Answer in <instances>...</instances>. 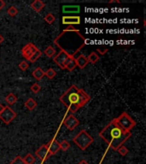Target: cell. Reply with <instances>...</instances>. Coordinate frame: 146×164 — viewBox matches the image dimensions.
Segmentation results:
<instances>
[{"label": "cell", "mask_w": 146, "mask_h": 164, "mask_svg": "<svg viewBox=\"0 0 146 164\" xmlns=\"http://www.w3.org/2000/svg\"><path fill=\"white\" fill-rule=\"evenodd\" d=\"M7 13L9 14V15L14 17V16H15L18 14V9H16L15 6H10L9 9H8V10H7Z\"/></svg>", "instance_id": "27"}, {"label": "cell", "mask_w": 146, "mask_h": 164, "mask_svg": "<svg viewBox=\"0 0 146 164\" xmlns=\"http://www.w3.org/2000/svg\"><path fill=\"white\" fill-rule=\"evenodd\" d=\"M78 164H89V163L87 162L86 160H81V161H80V162Z\"/></svg>", "instance_id": "35"}, {"label": "cell", "mask_w": 146, "mask_h": 164, "mask_svg": "<svg viewBox=\"0 0 146 164\" xmlns=\"http://www.w3.org/2000/svg\"><path fill=\"white\" fill-rule=\"evenodd\" d=\"M64 30H65V31H75V30H77V28H75L73 26L70 25V26H69L68 27H66Z\"/></svg>", "instance_id": "33"}, {"label": "cell", "mask_w": 146, "mask_h": 164, "mask_svg": "<svg viewBox=\"0 0 146 164\" xmlns=\"http://www.w3.org/2000/svg\"><path fill=\"white\" fill-rule=\"evenodd\" d=\"M73 143L81 150H86L94 141V138L86 131L81 130L73 138Z\"/></svg>", "instance_id": "4"}, {"label": "cell", "mask_w": 146, "mask_h": 164, "mask_svg": "<svg viewBox=\"0 0 146 164\" xmlns=\"http://www.w3.org/2000/svg\"><path fill=\"white\" fill-rule=\"evenodd\" d=\"M6 5V3H5L4 0H0V10L3 9L4 7H5Z\"/></svg>", "instance_id": "34"}, {"label": "cell", "mask_w": 146, "mask_h": 164, "mask_svg": "<svg viewBox=\"0 0 146 164\" xmlns=\"http://www.w3.org/2000/svg\"><path fill=\"white\" fill-rule=\"evenodd\" d=\"M56 74V71L53 68H49L46 72H45V76H46L50 80H52L53 78L55 77Z\"/></svg>", "instance_id": "25"}, {"label": "cell", "mask_w": 146, "mask_h": 164, "mask_svg": "<svg viewBox=\"0 0 146 164\" xmlns=\"http://www.w3.org/2000/svg\"><path fill=\"white\" fill-rule=\"evenodd\" d=\"M41 56H42V51L39 49V50H37L35 53H33V54H32V56H31V58L28 60V61H29L30 63H35L37 60L39 59Z\"/></svg>", "instance_id": "21"}, {"label": "cell", "mask_w": 146, "mask_h": 164, "mask_svg": "<svg viewBox=\"0 0 146 164\" xmlns=\"http://www.w3.org/2000/svg\"><path fill=\"white\" fill-rule=\"evenodd\" d=\"M35 157L31 154V153H28L26 155V156L23 158V161L26 164H33L35 162Z\"/></svg>", "instance_id": "20"}, {"label": "cell", "mask_w": 146, "mask_h": 164, "mask_svg": "<svg viewBox=\"0 0 146 164\" xmlns=\"http://www.w3.org/2000/svg\"><path fill=\"white\" fill-rule=\"evenodd\" d=\"M46 145L50 155H55L60 150V143L56 138L51 139L48 144H46Z\"/></svg>", "instance_id": "11"}, {"label": "cell", "mask_w": 146, "mask_h": 164, "mask_svg": "<svg viewBox=\"0 0 146 164\" xmlns=\"http://www.w3.org/2000/svg\"><path fill=\"white\" fill-rule=\"evenodd\" d=\"M31 91L33 92V93H38L39 91L41 90V87L39 86V84L38 83H33L32 86H31Z\"/></svg>", "instance_id": "29"}, {"label": "cell", "mask_w": 146, "mask_h": 164, "mask_svg": "<svg viewBox=\"0 0 146 164\" xmlns=\"http://www.w3.org/2000/svg\"><path fill=\"white\" fill-rule=\"evenodd\" d=\"M19 68L22 70V71H26L28 68V63L26 61H22L19 63Z\"/></svg>", "instance_id": "31"}, {"label": "cell", "mask_w": 146, "mask_h": 164, "mask_svg": "<svg viewBox=\"0 0 146 164\" xmlns=\"http://www.w3.org/2000/svg\"><path fill=\"white\" fill-rule=\"evenodd\" d=\"M4 40H5V38L0 34V44H1V43H3V41Z\"/></svg>", "instance_id": "36"}, {"label": "cell", "mask_w": 146, "mask_h": 164, "mask_svg": "<svg viewBox=\"0 0 146 164\" xmlns=\"http://www.w3.org/2000/svg\"><path fill=\"white\" fill-rule=\"evenodd\" d=\"M63 24L69 25V26L79 25V24H80V17L78 15H74V16L65 15L63 17Z\"/></svg>", "instance_id": "12"}, {"label": "cell", "mask_w": 146, "mask_h": 164, "mask_svg": "<svg viewBox=\"0 0 146 164\" xmlns=\"http://www.w3.org/2000/svg\"><path fill=\"white\" fill-rule=\"evenodd\" d=\"M99 56L97 54L95 51H92L91 54L87 56V60H88V63H91L92 64H95L99 60Z\"/></svg>", "instance_id": "19"}, {"label": "cell", "mask_w": 146, "mask_h": 164, "mask_svg": "<svg viewBox=\"0 0 146 164\" xmlns=\"http://www.w3.org/2000/svg\"><path fill=\"white\" fill-rule=\"evenodd\" d=\"M69 56L67 53H65L64 51H60L59 53L57 55H56L55 56H54V62H55V63L61 69H65V66H64V63H65V62L67 61V59L69 58Z\"/></svg>", "instance_id": "9"}, {"label": "cell", "mask_w": 146, "mask_h": 164, "mask_svg": "<svg viewBox=\"0 0 146 164\" xmlns=\"http://www.w3.org/2000/svg\"><path fill=\"white\" fill-rule=\"evenodd\" d=\"M45 21H46V22L48 23V24H52V23L56 21L55 16H54V15L51 13H48L46 15V16H45Z\"/></svg>", "instance_id": "26"}, {"label": "cell", "mask_w": 146, "mask_h": 164, "mask_svg": "<svg viewBox=\"0 0 146 164\" xmlns=\"http://www.w3.org/2000/svg\"><path fill=\"white\" fill-rule=\"evenodd\" d=\"M77 67V64H76V62H75V58L73 57L72 58V60L69 62V63L66 66L65 69H68L69 71H73L74 68Z\"/></svg>", "instance_id": "23"}, {"label": "cell", "mask_w": 146, "mask_h": 164, "mask_svg": "<svg viewBox=\"0 0 146 164\" xmlns=\"http://www.w3.org/2000/svg\"><path fill=\"white\" fill-rule=\"evenodd\" d=\"M99 136L110 145L111 149L117 150L119 147L123 145L124 143L132 136V132L121 128L116 120L114 119L100 131Z\"/></svg>", "instance_id": "2"}, {"label": "cell", "mask_w": 146, "mask_h": 164, "mask_svg": "<svg viewBox=\"0 0 146 164\" xmlns=\"http://www.w3.org/2000/svg\"><path fill=\"white\" fill-rule=\"evenodd\" d=\"M63 124L69 130L73 131V129L80 124V121L73 114H69V115L67 116V118L64 120Z\"/></svg>", "instance_id": "8"}, {"label": "cell", "mask_w": 146, "mask_h": 164, "mask_svg": "<svg viewBox=\"0 0 146 164\" xmlns=\"http://www.w3.org/2000/svg\"><path fill=\"white\" fill-rule=\"evenodd\" d=\"M35 155H37V157H39L40 161L45 162L47 159H49V157L50 156V154L48 151V149L46 147V145H41L38 150L35 151Z\"/></svg>", "instance_id": "10"}, {"label": "cell", "mask_w": 146, "mask_h": 164, "mask_svg": "<svg viewBox=\"0 0 146 164\" xmlns=\"http://www.w3.org/2000/svg\"><path fill=\"white\" fill-rule=\"evenodd\" d=\"M3 108H4V106H3V105L0 104V111H1L2 109H3Z\"/></svg>", "instance_id": "37"}, {"label": "cell", "mask_w": 146, "mask_h": 164, "mask_svg": "<svg viewBox=\"0 0 146 164\" xmlns=\"http://www.w3.org/2000/svg\"><path fill=\"white\" fill-rule=\"evenodd\" d=\"M16 116H17V114L9 107V105L4 106L3 109L0 111V119H1L5 124L11 123V121H12Z\"/></svg>", "instance_id": "6"}, {"label": "cell", "mask_w": 146, "mask_h": 164, "mask_svg": "<svg viewBox=\"0 0 146 164\" xmlns=\"http://www.w3.org/2000/svg\"><path fill=\"white\" fill-rule=\"evenodd\" d=\"M108 50H109L108 48H104V49H102V48H97V51H98L101 55H104Z\"/></svg>", "instance_id": "32"}, {"label": "cell", "mask_w": 146, "mask_h": 164, "mask_svg": "<svg viewBox=\"0 0 146 164\" xmlns=\"http://www.w3.org/2000/svg\"><path fill=\"white\" fill-rule=\"evenodd\" d=\"M53 42L62 51L67 53L70 57H74L75 55L87 45V39L78 29L75 31L63 30Z\"/></svg>", "instance_id": "1"}, {"label": "cell", "mask_w": 146, "mask_h": 164, "mask_svg": "<svg viewBox=\"0 0 146 164\" xmlns=\"http://www.w3.org/2000/svg\"><path fill=\"white\" fill-rule=\"evenodd\" d=\"M32 75L33 76L34 79H36L37 80H40L42 78L45 76V72H44V70H43L41 68L38 67V68H35V69L32 71Z\"/></svg>", "instance_id": "16"}, {"label": "cell", "mask_w": 146, "mask_h": 164, "mask_svg": "<svg viewBox=\"0 0 146 164\" xmlns=\"http://www.w3.org/2000/svg\"><path fill=\"white\" fill-rule=\"evenodd\" d=\"M61 103L67 107L71 113L77 112L91 99V97L86 91L73 85L60 97Z\"/></svg>", "instance_id": "3"}, {"label": "cell", "mask_w": 146, "mask_h": 164, "mask_svg": "<svg viewBox=\"0 0 146 164\" xmlns=\"http://www.w3.org/2000/svg\"><path fill=\"white\" fill-rule=\"evenodd\" d=\"M75 62H76V64H77L78 67L80 68H81V69L85 68V67L89 63L88 60H87V57L85 56L84 55H80L77 58L75 59Z\"/></svg>", "instance_id": "14"}, {"label": "cell", "mask_w": 146, "mask_h": 164, "mask_svg": "<svg viewBox=\"0 0 146 164\" xmlns=\"http://www.w3.org/2000/svg\"><path fill=\"white\" fill-rule=\"evenodd\" d=\"M69 147H70V144L66 139H63V141L60 143V150H63V151H67L69 149Z\"/></svg>", "instance_id": "24"}, {"label": "cell", "mask_w": 146, "mask_h": 164, "mask_svg": "<svg viewBox=\"0 0 146 164\" xmlns=\"http://www.w3.org/2000/svg\"><path fill=\"white\" fill-rule=\"evenodd\" d=\"M44 52H45V54H46L48 57H50H50H52V56L56 54V50L52 47V46H49L47 48H46V50H45Z\"/></svg>", "instance_id": "22"}, {"label": "cell", "mask_w": 146, "mask_h": 164, "mask_svg": "<svg viewBox=\"0 0 146 164\" xmlns=\"http://www.w3.org/2000/svg\"><path fill=\"white\" fill-rule=\"evenodd\" d=\"M63 13H79L80 12V6L78 5H66L63 7Z\"/></svg>", "instance_id": "15"}, {"label": "cell", "mask_w": 146, "mask_h": 164, "mask_svg": "<svg viewBox=\"0 0 146 164\" xmlns=\"http://www.w3.org/2000/svg\"><path fill=\"white\" fill-rule=\"evenodd\" d=\"M116 121L126 131H130L132 128L136 126V121L127 113V112H122L119 115V117L115 118Z\"/></svg>", "instance_id": "5"}, {"label": "cell", "mask_w": 146, "mask_h": 164, "mask_svg": "<svg viewBox=\"0 0 146 164\" xmlns=\"http://www.w3.org/2000/svg\"><path fill=\"white\" fill-rule=\"evenodd\" d=\"M9 164H26V163L24 162L23 158L22 157V156H20V155H16L14 159L10 162V163Z\"/></svg>", "instance_id": "28"}, {"label": "cell", "mask_w": 146, "mask_h": 164, "mask_svg": "<svg viewBox=\"0 0 146 164\" xmlns=\"http://www.w3.org/2000/svg\"><path fill=\"white\" fill-rule=\"evenodd\" d=\"M17 99H18L17 97L15 95L14 93H12V92L9 93L8 95L5 97V101H6V103H7L9 106H10V105H14L16 103Z\"/></svg>", "instance_id": "17"}, {"label": "cell", "mask_w": 146, "mask_h": 164, "mask_svg": "<svg viewBox=\"0 0 146 164\" xmlns=\"http://www.w3.org/2000/svg\"><path fill=\"white\" fill-rule=\"evenodd\" d=\"M32 9L36 12H40L42 9L46 7V4L41 0H35L31 4Z\"/></svg>", "instance_id": "13"}, {"label": "cell", "mask_w": 146, "mask_h": 164, "mask_svg": "<svg viewBox=\"0 0 146 164\" xmlns=\"http://www.w3.org/2000/svg\"><path fill=\"white\" fill-rule=\"evenodd\" d=\"M117 151H118L119 153L121 154V155H126L127 154H128V152H129V150H128V149L126 147V146L124 145H121V147H119L118 150H117Z\"/></svg>", "instance_id": "30"}, {"label": "cell", "mask_w": 146, "mask_h": 164, "mask_svg": "<svg viewBox=\"0 0 146 164\" xmlns=\"http://www.w3.org/2000/svg\"><path fill=\"white\" fill-rule=\"evenodd\" d=\"M25 107L28 110H33L37 107V102L32 97H29L28 100L25 102Z\"/></svg>", "instance_id": "18"}, {"label": "cell", "mask_w": 146, "mask_h": 164, "mask_svg": "<svg viewBox=\"0 0 146 164\" xmlns=\"http://www.w3.org/2000/svg\"><path fill=\"white\" fill-rule=\"evenodd\" d=\"M39 49L32 43H28L22 49V54L23 57L28 61L31 58L32 54L35 53Z\"/></svg>", "instance_id": "7"}]
</instances>
